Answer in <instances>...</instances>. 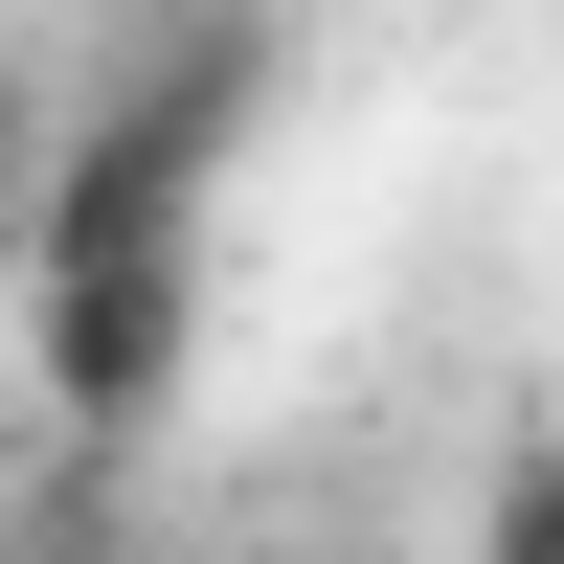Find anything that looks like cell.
I'll use <instances>...</instances> for the list:
<instances>
[{
	"label": "cell",
	"instance_id": "obj_1",
	"mask_svg": "<svg viewBox=\"0 0 564 564\" xmlns=\"http://www.w3.org/2000/svg\"><path fill=\"white\" fill-rule=\"evenodd\" d=\"M271 113V0H135V45L90 68V113L45 135L23 181V271H90V249H204L226 159Z\"/></svg>",
	"mask_w": 564,
	"mask_h": 564
},
{
	"label": "cell",
	"instance_id": "obj_2",
	"mask_svg": "<svg viewBox=\"0 0 564 564\" xmlns=\"http://www.w3.org/2000/svg\"><path fill=\"white\" fill-rule=\"evenodd\" d=\"M23 361L68 430H159L181 361H204V249H90V271H23Z\"/></svg>",
	"mask_w": 564,
	"mask_h": 564
},
{
	"label": "cell",
	"instance_id": "obj_3",
	"mask_svg": "<svg viewBox=\"0 0 564 564\" xmlns=\"http://www.w3.org/2000/svg\"><path fill=\"white\" fill-rule=\"evenodd\" d=\"M475 564H564V430H520L475 475Z\"/></svg>",
	"mask_w": 564,
	"mask_h": 564
},
{
	"label": "cell",
	"instance_id": "obj_4",
	"mask_svg": "<svg viewBox=\"0 0 564 564\" xmlns=\"http://www.w3.org/2000/svg\"><path fill=\"white\" fill-rule=\"evenodd\" d=\"M23 181H45V68L0 45V204H23Z\"/></svg>",
	"mask_w": 564,
	"mask_h": 564
},
{
	"label": "cell",
	"instance_id": "obj_5",
	"mask_svg": "<svg viewBox=\"0 0 564 564\" xmlns=\"http://www.w3.org/2000/svg\"><path fill=\"white\" fill-rule=\"evenodd\" d=\"M23 564H113V542H23Z\"/></svg>",
	"mask_w": 564,
	"mask_h": 564
}]
</instances>
